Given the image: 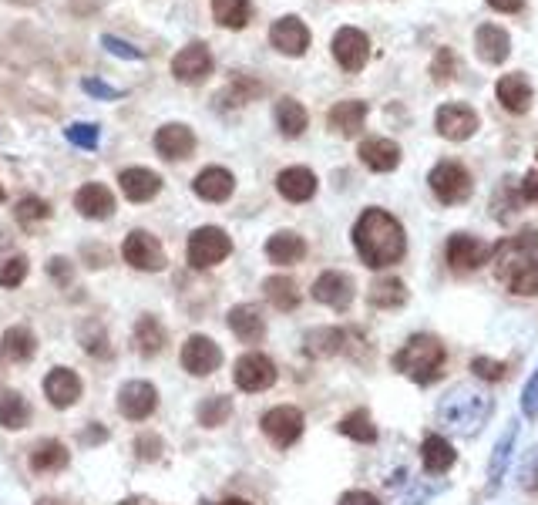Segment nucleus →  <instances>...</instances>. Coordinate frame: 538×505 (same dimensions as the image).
Here are the masks:
<instances>
[{"label": "nucleus", "mask_w": 538, "mask_h": 505, "mask_svg": "<svg viewBox=\"0 0 538 505\" xmlns=\"http://www.w3.org/2000/svg\"><path fill=\"white\" fill-rule=\"evenodd\" d=\"M522 196L528 199V202H538V169H532L525 176V182H522Z\"/></svg>", "instance_id": "obj_54"}, {"label": "nucleus", "mask_w": 538, "mask_h": 505, "mask_svg": "<svg viewBox=\"0 0 538 505\" xmlns=\"http://www.w3.org/2000/svg\"><path fill=\"white\" fill-rule=\"evenodd\" d=\"M138 455H142L145 458V462H148V458H159V452H162V442H159V438H148V435H142V438H138Z\"/></svg>", "instance_id": "obj_52"}, {"label": "nucleus", "mask_w": 538, "mask_h": 505, "mask_svg": "<svg viewBox=\"0 0 538 505\" xmlns=\"http://www.w3.org/2000/svg\"><path fill=\"white\" fill-rule=\"evenodd\" d=\"M360 162L374 172H394L401 165V145L391 139H367L360 142Z\"/></svg>", "instance_id": "obj_28"}, {"label": "nucleus", "mask_w": 538, "mask_h": 505, "mask_svg": "<svg viewBox=\"0 0 538 505\" xmlns=\"http://www.w3.org/2000/svg\"><path fill=\"white\" fill-rule=\"evenodd\" d=\"M498 101H502V108L505 112H512V115H525L528 108H532V101H535V91H532V81H528L525 75H505L502 81H498Z\"/></svg>", "instance_id": "obj_19"}, {"label": "nucleus", "mask_w": 538, "mask_h": 505, "mask_svg": "<svg viewBox=\"0 0 538 505\" xmlns=\"http://www.w3.org/2000/svg\"><path fill=\"white\" fill-rule=\"evenodd\" d=\"M229 330H233L243 344H259L266 334V320L253 303H239V307L229 310Z\"/></svg>", "instance_id": "obj_23"}, {"label": "nucleus", "mask_w": 538, "mask_h": 505, "mask_svg": "<svg viewBox=\"0 0 538 505\" xmlns=\"http://www.w3.org/2000/svg\"><path fill=\"white\" fill-rule=\"evenodd\" d=\"M495 11H502V14H518L525 7V0H488Z\"/></svg>", "instance_id": "obj_56"}, {"label": "nucleus", "mask_w": 538, "mask_h": 505, "mask_svg": "<svg viewBox=\"0 0 538 505\" xmlns=\"http://www.w3.org/2000/svg\"><path fill=\"white\" fill-rule=\"evenodd\" d=\"M259 425H263V431L269 435V442H276L280 448H290L296 438L303 435V411L290 408V404H280V408L266 411Z\"/></svg>", "instance_id": "obj_10"}, {"label": "nucleus", "mask_w": 538, "mask_h": 505, "mask_svg": "<svg viewBox=\"0 0 538 505\" xmlns=\"http://www.w3.org/2000/svg\"><path fill=\"white\" fill-rule=\"evenodd\" d=\"M343 344H347V334L340 327H317L303 337V351L310 357H333L343 351Z\"/></svg>", "instance_id": "obj_33"}, {"label": "nucleus", "mask_w": 538, "mask_h": 505, "mask_svg": "<svg viewBox=\"0 0 538 505\" xmlns=\"http://www.w3.org/2000/svg\"><path fill=\"white\" fill-rule=\"evenodd\" d=\"M233 186H236V179L229 176L226 169H219V165H212V169H202L199 176H196V182H192L196 196L206 199V202H226L229 196H233Z\"/></svg>", "instance_id": "obj_29"}, {"label": "nucleus", "mask_w": 538, "mask_h": 505, "mask_svg": "<svg viewBox=\"0 0 538 505\" xmlns=\"http://www.w3.org/2000/svg\"><path fill=\"white\" fill-rule=\"evenodd\" d=\"M313 300L327 303L333 310H347L350 303H354V280L337 270L323 273V277H317V283H313Z\"/></svg>", "instance_id": "obj_17"}, {"label": "nucleus", "mask_w": 538, "mask_h": 505, "mask_svg": "<svg viewBox=\"0 0 538 505\" xmlns=\"http://www.w3.org/2000/svg\"><path fill=\"white\" fill-rule=\"evenodd\" d=\"M34 351H37V341L27 327H11V330H4V337H0V354H4V361H11V364L31 361Z\"/></svg>", "instance_id": "obj_32"}, {"label": "nucleus", "mask_w": 538, "mask_h": 505, "mask_svg": "<svg viewBox=\"0 0 538 505\" xmlns=\"http://www.w3.org/2000/svg\"><path fill=\"white\" fill-rule=\"evenodd\" d=\"M27 277V256L4 253L0 256V287H17Z\"/></svg>", "instance_id": "obj_43"}, {"label": "nucleus", "mask_w": 538, "mask_h": 505, "mask_svg": "<svg viewBox=\"0 0 538 505\" xmlns=\"http://www.w3.org/2000/svg\"><path fill=\"white\" fill-rule=\"evenodd\" d=\"M229 415H233V398H226V394H216V398H206L199 404V421L206 428L226 425Z\"/></svg>", "instance_id": "obj_42"}, {"label": "nucleus", "mask_w": 538, "mask_h": 505, "mask_svg": "<svg viewBox=\"0 0 538 505\" xmlns=\"http://www.w3.org/2000/svg\"><path fill=\"white\" fill-rule=\"evenodd\" d=\"M306 122H310V115H306V108L296 98L276 101V125H280V132L286 139H300L306 132Z\"/></svg>", "instance_id": "obj_36"}, {"label": "nucleus", "mask_w": 538, "mask_h": 505, "mask_svg": "<svg viewBox=\"0 0 538 505\" xmlns=\"http://www.w3.org/2000/svg\"><path fill=\"white\" fill-rule=\"evenodd\" d=\"M81 88H85L91 98H105V101L122 98V91H118V88H111V85H105V81H95V78H85V81H81Z\"/></svg>", "instance_id": "obj_51"}, {"label": "nucleus", "mask_w": 538, "mask_h": 505, "mask_svg": "<svg viewBox=\"0 0 538 505\" xmlns=\"http://www.w3.org/2000/svg\"><path fill=\"white\" fill-rule=\"evenodd\" d=\"M515 442H518V425L512 421L502 438L495 442V448H491V462H488V492H498V485H502L508 465H512V452H515Z\"/></svg>", "instance_id": "obj_24"}, {"label": "nucleus", "mask_w": 538, "mask_h": 505, "mask_svg": "<svg viewBox=\"0 0 538 505\" xmlns=\"http://www.w3.org/2000/svg\"><path fill=\"white\" fill-rule=\"evenodd\" d=\"M266 256H269V260H273V263H280V266L300 263L303 256H306V243H303V236H296V233H290V229H283V233H273V236H269Z\"/></svg>", "instance_id": "obj_31"}, {"label": "nucleus", "mask_w": 538, "mask_h": 505, "mask_svg": "<svg viewBox=\"0 0 538 505\" xmlns=\"http://www.w3.org/2000/svg\"><path fill=\"white\" fill-rule=\"evenodd\" d=\"M135 347L145 357H155L165 347V327L155 317H142L135 324Z\"/></svg>", "instance_id": "obj_40"}, {"label": "nucleus", "mask_w": 538, "mask_h": 505, "mask_svg": "<svg viewBox=\"0 0 538 505\" xmlns=\"http://www.w3.org/2000/svg\"><path fill=\"white\" fill-rule=\"evenodd\" d=\"M48 216H51V206L44 199L27 196L17 202V219H21V223H37V219H48Z\"/></svg>", "instance_id": "obj_45"}, {"label": "nucleus", "mask_w": 538, "mask_h": 505, "mask_svg": "<svg viewBox=\"0 0 538 505\" xmlns=\"http://www.w3.org/2000/svg\"><path fill=\"white\" fill-rule=\"evenodd\" d=\"M101 44H105V48L115 54V58H128V61H142V51L138 48H132V44L128 41H122V38H115V34H105V38H101Z\"/></svg>", "instance_id": "obj_49"}, {"label": "nucleus", "mask_w": 538, "mask_h": 505, "mask_svg": "<svg viewBox=\"0 0 538 505\" xmlns=\"http://www.w3.org/2000/svg\"><path fill=\"white\" fill-rule=\"evenodd\" d=\"M105 438H108L105 428H91L88 435H85V442H105Z\"/></svg>", "instance_id": "obj_57"}, {"label": "nucleus", "mask_w": 538, "mask_h": 505, "mask_svg": "<svg viewBox=\"0 0 538 505\" xmlns=\"http://www.w3.org/2000/svg\"><path fill=\"white\" fill-rule=\"evenodd\" d=\"M471 371H475L478 378H485V381H502V378H505V371H508V364H502V361H491V357H475V364H471Z\"/></svg>", "instance_id": "obj_47"}, {"label": "nucleus", "mask_w": 538, "mask_h": 505, "mask_svg": "<svg viewBox=\"0 0 538 505\" xmlns=\"http://www.w3.org/2000/svg\"><path fill=\"white\" fill-rule=\"evenodd\" d=\"M233 378H236V384L243 391H266V388H273L276 384V364L269 361L266 354H259V351H253V354H243L236 361V371H233Z\"/></svg>", "instance_id": "obj_11"}, {"label": "nucleus", "mask_w": 538, "mask_h": 505, "mask_svg": "<svg viewBox=\"0 0 538 505\" xmlns=\"http://www.w3.org/2000/svg\"><path fill=\"white\" fill-rule=\"evenodd\" d=\"M333 58H337L343 71L357 75V71H364V64L370 58V38L364 31H357V27H340L333 34Z\"/></svg>", "instance_id": "obj_8"}, {"label": "nucleus", "mask_w": 538, "mask_h": 505, "mask_svg": "<svg viewBox=\"0 0 538 505\" xmlns=\"http://www.w3.org/2000/svg\"><path fill=\"white\" fill-rule=\"evenodd\" d=\"M263 293H266V300L273 303L276 310H296V307H300V290H296V283L290 277H269L263 283Z\"/></svg>", "instance_id": "obj_39"}, {"label": "nucleus", "mask_w": 538, "mask_h": 505, "mask_svg": "<svg viewBox=\"0 0 538 505\" xmlns=\"http://www.w3.org/2000/svg\"><path fill=\"white\" fill-rule=\"evenodd\" d=\"M428 182H431V192L444 202V206H458V202H468L471 199V189H475V182H471V172L461 162H438L431 169Z\"/></svg>", "instance_id": "obj_5"}, {"label": "nucleus", "mask_w": 538, "mask_h": 505, "mask_svg": "<svg viewBox=\"0 0 538 505\" xmlns=\"http://www.w3.org/2000/svg\"><path fill=\"white\" fill-rule=\"evenodd\" d=\"M518 482H522L525 492H538V445L525 455L522 468H518Z\"/></svg>", "instance_id": "obj_46"}, {"label": "nucleus", "mask_w": 538, "mask_h": 505, "mask_svg": "<svg viewBox=\"0 0 538 505\" xmlns=\"http://www.w3.org/2000/svg\"><path fill=\"white\" fill-rule=\"evenodd\" d=\"M488 418H491V398L485 391L471 388V384H458V388H454L438 408L441 425L448 431H454V435H461V438L478 435Z\"/></svg>", "instance_id": "obj_3"}, {"label": "nucleus", "mask_w": 538, "mask_h": 505, "mask_svg": "<svg viewBox=\"0 0 538 505\" xmlns=\"http://www.w3.org/2000/svg\"><path fill=\"white\" fill-rule=\"evenodd\" d=\"M354 246L367 266L384 270V266H394L404 260L407 236H404V226L397 223L387 209H367L354 226Z\"/></svg>", "instance_id": "obj_1"}, {"label": "nucleus", "mask_w": 538, "mask_h": 505, "mask_svg": "<svg viewBox=\"0 0 538 505\" xmlns=\"http://www.w3.org/2000/svg\"><path fill=\"white\" fill-rule=\"evenodd\" d=\"M434 125H438L441 139L465 142L478 132V115H475V108H468V105H441Z\"/></svg>", "instance_id": "obj_16"}, {"label": "nucleus", "mask_w": 538, "mask_h": 505, "mask_svg": "<svg viewBox=\"0 0 538 505\" xmlns=\"http://www.w3.org/2000/svg\"><path fill=\"white\" fill-rule=\"evenodd\" d=\"M233 253V240L226 236V229L219 226H199L196 233L189 236V263L196 270H209V266L222 263Z\"/></svg>", "instance_id": "obj_6"}, {"label": "nucleus", "mask_w": 538, "mask_h": 505, "mask_svg": "<svg viewBox=\"0 0 538 505\" xmlns=\"http://www.w3.org/2000/svg\"><path fill=\"white\" fill-rule=\"evenodd\" d=\"M522 415L528 421H538V371L528 378L525 391H522Z\"/></svg>", "instance_id": "obj_48"}, {"label": "nucleus", "mask_w": 538, "mask_h": 505, "mask_svg": "<svg viewBox=\"0 0 538 505\" xmlns=\"http://www.w3.org/2000/svg\"><path fill=\"white\" fill-rule=\"evenodd\" d=\"M118 186H122L125 199L148 202L162 192V179H159V172H152V169H125L122 176H118Z\"/></svg>", "instance_id": "obj_27"}, {"label": "nucleus", "mask_w": 538, "mask_h": 505, "mask_svg": "<svg viewBox=\"0 0 538 505\" xmlns=\"http://www.w3.org/2000/svg\"><path fill=\"white\" fill-rule=\"evenodd\" d=\"M27 425H31V404L24 401V394H17V391L0 394V428L21 431Z\"/></svg>", "instance_id": "obj_35"}, {"label": "nucleus", "mask_w": 538, "mask_h": 505, "mask_svg": "<svg viewBox=\"0 0 538 505\" xmlns=\"http://www.w3.org/2000/svg\"><path fill=\"white\" fill-rule=\"evenodd\" d=\"M122 256H125V263L135 266V270H145V273L165 270V250H162V243L155 240L152 233H145V229H135V233L125 236Z\"/></svg>", "instance_id": "obj_7"}, {"label": "nucleus", "mask_w": 538, "mask_h": 505, "mask_svg": "<svg viewBox=\"0 0 538 505\" xmlns=\"http://www.w3.org/2000/svg\"><path fill=\"white\" fill-rule=\"evenodd\" d=\"M495 277L518 297H535L538 293V229L525 226L518 236L498 243L495 250Z\"/></svg>", "instance_id": "obj_2"}, {"label": "nucleus", "mask_w": 538, "mask_h": 505, "mask_svg": "<svg viewBox=\"0 0 538 505\" xmlns=\"http://www.w3.org/2000/svg\"><path fill=\"white\" fill-rule=\"evenodd\" d=\"M44 394H48L54 408H71L81 398V378L68 371V367H54L48 378H44Z\"/></svg>", "instance_id": "obj_20"}, {"label": "nucleus", "mask_w": 538, "mask_h": 505, "mask_svg": "<svg viewBox=\"0 0 538 505\" xmlns=\"http://www.w3.org/2000/svg\"><path fill=\"white\" fill-rule=\"evenodd\" d=\"M219 364H222V351H219V344L212 341V337H189L182 347V367L189 374H196V378H206V374L212 371H219Z\"/></svg>", "instance_id": "obj_14"}, {"label": "nucleus", "mask_w": 538, "mask_h": 505, "mask_svg": "<svg viewBox=\"0 0 538 505\" xmlns=\"http://www.w3.org/2000/svg\"><path fill=\"white\" fill-rule=\"evenodd\" d=\"M74 209H78L85 219H108L115 213V196L98 186V182H88V186L78 189V196H74Z\"/></svg>", "instance_id": "obj_26"}, {"label": "nucleus", "mask_w": 538, "mask_h": 505, "mask_svg": "<svg viewBox=\"0 0 538 505\" xmlns=\"http://www.w3.org/2000/svg\"><path fill=\"white\" fill-rule=\"evenodd\" d=\"M276 189H280L283 199L306 202L317 196V176H313L310 169H303V165H293V169H283L280 176H276Z\"/></svg>", "instance_id": "obj_25"}, {"label": "nucleus", "mask_w": 538, "mask_h": 505, "mask_svg": "<svg viewBox=\"0 0 538 505\" xmlns=\"http://www.w3.org/2000/svg\"><path fill=\"white\" fill-rule=\"evenodd\" d=\"M219 505H249V502H243V499H226V502H219Z\"/></svg>", "instance_id": "obj_58"}, {"label": "nucleus", "mask_w": 538, "mask_h": 505, "mask_svg": "<svg viewBox=\"0 0 538 505\" xmlns=\"http://www.w3.org/2000/svg\"><path fill=\"white\" fill-rule=\"evenodd\" d=\"M155 149H159L162 159H189L192 152H196V135H192L189 125H162L159 132H155Z\"/></svg>", "instance_id": "obj_18"}, {"label": "nucleus", "mask_w": 538, "mask_h": 505, "mask_svg": "<svg viewBox=\"0 0 538 505\" xmlns=\"http://www.w3.org/2000/svg\"><path fill=\"white\" fill-rule=\"evenodd\" d=\"M155 408H159V391L148 381L122 384V391H118V411H122L128 421H145Z\"/></svg>", "instance_id": "obj_15"}, {"label": "nucleus", "mask_w": 538, "mask_h": 505, "mask_svg": "<svg viewBox=\"0 0 538 505\" xmlns=\"http://www.w3.org/2000/svg\"><path fill=\"white\" fill-rule=\"evenodd\" d=\"M269 44L280 54H286V58H300V54H306V48H310V27H306L300 17L286 14L269 27Z\"/></svg>", "instance_id": "obj_12"}, {"label": "nucleus", "mask_w": 538, "mask_h": 505, "mask_svg": "<svg viewBox=\"0 0 538 505\" xmlns=\"http://www.w3.org/2000/svg\"><path fill=\"white\" fill-rule=\"evenodd\" d=\"M340 435L354 438V442H360V445H374L377 442V425L370 421L367 411H350V415L340 421Z\"/></svg>", "instance_id": "obj_41"}, {"label": "nucleus", "mask_w": 538, "mask_h": 505, "mask_svg": "<svg viewBox=\"0 0 538 505\" xmlns=\"http://www.w3.org/2000/svg\"><path fill=\"white\" fill-rule=\"evenodd\" d=\"M421 458H424V468H428L431 475H444V472H451L454 462H458V452H454V445L448 442V438L428 435L421 445Z\"/></svg>", "instance_id": "obj_30"}, {"label": "nucleus", "mask_w": 538, "mask_h": 505, "mask_svg": "<svg viewBox=\"0 0 538 505\" xmlns=\"http://www.w3.org/2000/svg\"><path fill=\"white\" fill-rule=\"evenodd\" d=\"M68 260H64V256H54V260H51V273H54V277H58V283H68L71 280V273H68Z\"/></svg>", "instance_id": "obj_55"}, {"label": "nucleus", "mask_w": 538, "mask_h": 505, "mask_svg": "<svg viewBox=\"0 0 538 505\" xmlns=\"http://www.w3.org/2000/svg\"><path fill=\"white\" fill-rule=\"evenodd\" d=\"M475 48H478V58L485 64H502L508 54H512V38H508L505 27L481 24L475 31Z\"/></svg>", "instance_id": "obj_21"}, {"label": "nucleus", "mask_w": 538, "mask_h": 505, "mask_svg": "<svg viewBox=\"0 0 538 505\" xmlns=\"http://www.w3.org/2000/svg\"><path fill=\"white\" fill-rule=\"evenodd\" d=\"M364 122H367V101H357V98L337 101V105L330 108V115H327V125L337 135H343V139L357 135L360 128H364Z\"/></svg>", "instance_id": "obj_22"}, {"label": "nucleus", "mask_w": 538, "mask_h": 505, "mask_svg": "<svg viewBox=\"0 0 538 505\" xmlns=\"http://www.w3.org/2000/svg\"><path fill=\"white\" fill-rule=\"evenodd\" d=\"M488 256L491 250L471 233H454L448 240V263L454 273H475L478 266H485Z\"/></svg>", "instance_id": "obj_13"}, {"label": "nucleus", "mask_w": 538, "mask_h": 505, "mask_svg": "<svg viewBox=\"0 0 538 505\" xmlns=\"http://www.w3.org/2000/svg\"><path fill=\"white\" fill-rule=\"evenodd\" d=\"M212 17H216L219 27L243 31L253 21V0H212Z\"/></svg>", "instance_id": "obj_34"}, {"label": "nucleus", "mask_w": 538, "mask_h": 505, "mask_svg": "<svg viewBox=\"0 0 538 505\" xmlns=\"http://www.w3.org/2000/svg\"><path fill=\"white\" fill-rule=\"evenodd\" d=\"M64 135H68V142L78 145V149H98V139H101L98 125H88V122L68 125V128H64Z\"/></svg>", "instance_id": "obj_44"}, {"label": "nucleus", "mask_w": 538, "mask_h": 505, "mask_svg": "<svg viewBox=\"0 0 538 505\" xmlns=\"http://www.w3.org/2000/svg\"><path fill=\"white\" fill-rule=\"evenodd\" d=\"M454 71H458V61H454V54L448 48H441L438 58H434V64H431V75L438 81H448Z\"/></svg>", "instance_id": "obj_50"}, {"label": "nucleus", "mask_w": 538, "mask_h": 505, "mask_svg": "<svg viewBox=\"0 0 538 505\" xmlns=\"http://www.w3.org/2000/svg\"><path fill=\"white\" fill-rule=\"evenodd\" d=\"M404 303H407V287L401 280L387 277V280H377L374 287H370V307L394 310V307H404Z\"/></svg>", "instance_id": "obj_38"}, {"label": "nucleus", "mask_w": 538, "mask_h": 505, "mask_svg": "<svg viewBox=\"0 0 538 505\" xmlns=\"http://www.w3.org/2000/svg\"><path fill=\"white\" fill-rule=\"evenodd\" d=\"M340 505H380V502H377V495H370V492H347V495H340Z\"/></svg>", "instance_id": "obj_53"}, {"label": "nucleus", "mask_w": 538, "mask_h": 505, "mask_svg": "<svg viewBox=\"0 0 538 505\" xmlns=\"http://www.w3.org/2000/svg\"><path fill=\"white\" fill-rule=\"evenodd\" d=\"M71 462V452L61 442H41L31 452V468L34 472H61Z\"/></svg>", "instance_id": "obj_37"}, {"label": "nucleus", "mask_w": 538, "mask_h": 505, "mask_svg": "<svg viewBox=\"0 0 538 505\" xmlns=\"http://www.w3.org/2000/svg\"><path fill=\"white\" fill-rule=\"evenodd\" d=\"M444 361H448V351L438 337L431 334H414L401 351L394 354V371H401L404 378H411L414 384L428 388V384L441 381Z\"/></svg>", "instance_id": "obj_4"}, {"label": "nucleus", "mask_w": 538, "mask_h": 505, "mask_svg": "<svg viewBox=\"0 0 538 505\" xmlns=\"http://www.w3.org/2000/svg\"><path fill=\"white\" fill-rule=\"evenodd\" d=\"M212 68H216V61H212V51L202 41H192L189 48H182L172 58V75L179 81H185V85H199V81H206L212 75Z\"/></svg>", "instance_id": "obj_9"}, {"label": "nucleus", "mask_w": 538, "mask_h": 505, "mask_svg": "<svg viewBox=\"0 0 538 505\" xmlns=\"http://www.w3.org/2000/svg\"><path fill=\"white\" fill-rule=\"evenodd\" d=\"M0 199H4V186H0Z\"/></svg>", "instance_id": "obj_59"}]
</instances>
